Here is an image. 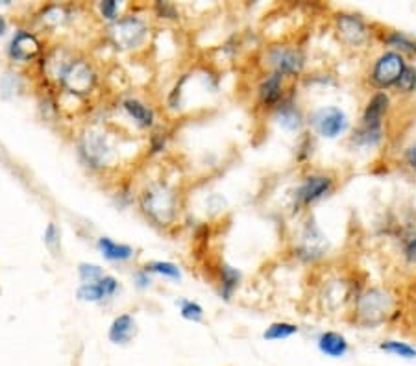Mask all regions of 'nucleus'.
<instances>
[{"label":"nucleus","instance_id":"21","mask_svg":"<svg viewBox=\"0 0 416 366\" xmlns=\"http://www.w3.org/2000/svg\"><path fill=\"white\" fill-rule=\"evenodd\" d=\"M135 335V320L132 314L124 313L118 314L117 318L113 320L112 325H110V332H107V337L113 344H128L132 340V337Z\"/></svg>","mask_w":416,"mask_h":366},{"label":"nucleus","instance_id":"3","mask_svg":"<svg viewBox=\"0 0 416 366\" xmlns=\"http://www.w3.org/2000/svg\"><path fill=\"white\" fill-rule=\"evenodd\" d=\"M305 52L296 45L289 43H278L264 50L263 63L269 69V72L287 78H298L305 69Z\"/></svg>","mask_w":416,"mask_h":366},{"label":"nucleus","instance_id":"18","mask_svg":"<svg viewBox=\"0 0 416 366\" xmlns=\"http://www.w3.org/2000/svg\"><path fill=\"white\" fill-rule=\"evenodd\" d=\"M240 281H242V274L239 268L231 267L228 263H220L218 267V285H220V298L226 302H231V298L239 289Z\"/></svg>","mask_w":416,"mask_h":366},{"label":"nucleus","instance_id":"26","mask_svg":"<svg viewBox=\"0 0 416 366\" xmlns=\"http://www.w3.org/2000/svg\"><path fill=\"white\" fill-rule=\"evenodd\" d=\"M145 270L152 274H159V276H163V278H169V279H182V270H180V267L170 261L148 263L147 267H145Z\"/></svg>","mask_w":416,"mask_h":366},{"label":"nucleus","instance_id":"19","mask_svg":"<svg viewBox=\"0 0 416 366\" xmlns=\"http://www.w3.org/2000/svg\"><path fill=\"white\" fill-rule=\"evenodd\" d=\"M383 139H385L383 126H364V124H357L352 132V137H350L353 145L357 148H363V150L377 148V146H381Z\"/></svg>","mask_w":416,"mask_h":366},{"label":"nucleus","instance_id":"37","mask_svg":"<svg viewBox=\"0 0 416 366\" xmlns=\"http://www.w3.org/2000/svg\"><path fill=\"white\" fill-rule=\"evenodd\" d=\"M6 30H8V23H6V19L2 17L0 15V35H4L6 34Z\"/></svg>","mask_w":416,"mask_h":366},{"label":"nucleus","instance_id":"23","mask_svg":"<svg viewBox=\"0 0 416 366\" xmlns=\"http://www.w3.org/2000/svg\"><path fill=\"white\" fill-rule=\"evenodd\" d=\"M300 327L293 322H272V324L267 327L263 332V338L264 340H287V338L294 337V335H298Z\"/></svg>","mask_w":416,"mask_h":366},{"label":"nucleus","instance_id":"17","mask_svg":"<svg viewBox=\"0 0 416 366\" xmlns=\"http://www.w3.org/2000/svg\"><path fill=\"white\" fill-rule=\"evenodd\" d=\"M317 346L320 349V354L331 359H340L350 352V343L348 338L339 332H322L318 335Z\"/></svg>","mask_w":416,"mask_h":366},{"label":"nucleus","instance_id":"11","mask_svg":"<svg viewBox=\"0 0 416 366\" xmlns=\"http://www.w3.org/2000/svg\"><path fill=\"white\" fill-rule=\"evenodd\" d=\"M256 94H258L259 105L272 111L289 94L285 88V78L275 72H267L258 83Z\"/></svg>","mask_w":416,"mask_h":366},{"label":"nucleus","instance_id":"28","mask_svg":"<svg viewBox=\"0 0 416 366\" xmlns=\"http://www.w3.org/2000/svg\"><path fill=\"white\" fill-rule=\"evenodd\" d=\"M180 314H182V318L189 320V322H202L204 320V307L193 300H182L180 302Z\"/></svg>","mask_w":416,"mask_h":366},{"label":"nucleus","instance_id":"16","mask_svg":"<svg viewBox=\"0 0 416 366\" xmlns=\"http://www.w3.org/2000/svg\"><path fill=\"white\" fill-rule=\"evenodd\" d=\"M83 152L87 156V161L93 163L94 167H106L113 157V148L102 134H93L91 139L87 137L83 145Z\"/></svg>","mask_w":416,"mask_h":366},{"label":"nucleus","instance_id":"6","mask_svg":"<svg viewBox=\"0 0 416 366\" xmlns=\"http://www.w3.org/2000/svg\"><path fill=\"white\" fill-rule=\"evenodd\" d=\"M329 250V241L320 230V226L315 221V216H309L300 227L296 244H294V254L304 263H317L324 259V256Z\"/></svg>","mask_w":416,"mask_h":366},{"label":"nucleus","instance_id":"1","mask_svg":"<svg viewBox=\"0 0 416 366\" xmlns=\"http://www.w3.org/2000/svg\"><path fill=\"white\" fill-rule=\"evenodd\" d=\"M394 298L383 287H368L359 292L353 300V318L361 327L374 329L377 325L385 324L388 314L393 313Z\"/></svg>","mask_w":416,"mask_h":366},{"label":"nucleus","instance_id":"15","mask_svg":"<svg viewBox=\"0 0 416 366\" xmlns=\"http://www.w3.org/2000/svg\"><path fill=\"white\" fill-rule=\"evenodd\" d=\"M121 104H123V110L126 111V115H128L139 128H152L154 124H156V111L148 104H145L141 99L128 96V99H124Z\"/></svg>","mask_w":416,"mask_h":366},{"label":"nucleus","instance_id":"20","mask_svg":"<svg viewBox=\"0 0 416 366\" xmlns=\"http://www.w3.org/2000/svg\"><path fill=\"white\" fill-rule=\"evenodd\" d=\"M381 41L383 45H387L388 50H394V52L402 54V56H416V39L410 37L409 34L405 32H399V30H388L385 34L381 35Z\"/></svg>","mask_w":416,"mask_h":366},{"label":"nucleus","instance_id":"24","mask_svg":"<svg viewBox=\"0 0 416 366\" xmlns=\"http://www.w3.org/2000/svg\"><path fill=\"white\" fill-rule=\"evenodd\" d=\"M379 349L385 354L396 355L402 359H416V348L407 343H399V340H383L379 343Z\"/></svg>","mask_w":416,"mask_h":366},{"label":"nucleus","instance_id":"32","mask_svg":"<svg viewBox=\"0 0 416 366\" xmlns=\"http://www.w3.org/2000/svg\"><path fill=\"white\" fill-rule=\"evenodd\" d=\"M167 146V134H152L150 135V152L159 154L165 150Z\"/></svg>","mask_w":416,"mask_h":366},{"label":"nucleus","instance_id":"9","mask_svg":"<svg viewBox=\"0 0 416 366\" xmlns=\"http://www.w3.org/2000/svg\"><path fill=\"white\" fill-rule=\"evenodd\" d=\"M110 37L118 48L124 50H135L143 47L148 39V24L145 19L137 15H126L117 19L110 28Z\"/></svg>","mask_w":416,"mask_h":366},{"label":"nucleus","instance_id":"22","mask_svg":"<svg viewBox=\"0 0 416 366\" xmlns=\"http://www.w3.org/2000/svg\"><path fill=\"white\" fill-rule=\"evenodd\" d=\"M98 250L102 256L106 257L107 261L115 263H124L129 261L134 257V248L129 244H121L112 241L110 237H100L98 238Z\"/></svg>","mask_w":416,"mask_h":366},{"label":"nucleus","instance_id":"36","mask_svg":"<svg viewBox=\"0 0 416 366\" xmlns=\"http://www.w3.org/2000/svg\"><path fill=\"white\" fill-rule=\"evenodd\" d=\"M405 161H407V165L416 172V145L409 146V148L405 150Z\"/></svg>","mask_w":416,"mask_h":366},{"label":"nucleus","instance_id":"31","mask_svg":"<svg viewBox=\"0 0 416 366\" xmlns=\"http://www.w3.org/2000/svg\"><path fill=\"white\" fill-rule=\"evenodd\" d=\"M100 13H102V17L110 21V23H115L117 21L118 15V4L115 0H104V2H100L98 4Z\"/></svg>","mask_w":416,"mask_h":366},{"label":"nucleus","instance_id":"33","mask_svg":"<svg viewBox=\"0 0 416 366\" xmlns=\"http://www.w3.org/2000/svg\"><path fill=\"white\" fill-rule=\"evenodd\" d=\"M156 10H158L161 17H167V19L178 17L176 8L172 6V4H167V2H158V4H156Z\"/></svg>","mask_w":416,"mask_h":366},{"label":"nucleus","instance_id":"29","mask_svg":"<svg viewBox=\"0 0 416 366\" xmlns=\"http://www.w3.org/2000/svg\"><path fill=\"white\" fill-rule=\"evenodd\" d=\"M76 296L82 302H102V300H106L98 283H83L76 291Z\"/></svg>","mask_w":416,"mask_h":366},{"label":"nucleus","instance_id":"7","mask_svg":"<svg viewBox=\"0 0 416 366\" xmlns=\"http://www.w3.org/2000/svg\"><path fill=\"white\" fill-rule=\"evenodd\" d=\"M333 21L337 35L346 47L353 48V50H363L368 47L370 39H372V28L359 13L340 12L335 15Z\"/></svg>","mask_w":416,"mask_h":366},{"label":"nucleus","instance_id":"8","mask_svg":"<svg viewBox=\"0 0 416 366\" xmlns=\"http://www.w3.org/2000/svg\"><path fill=\"white\" fill-rule=\"evenodd\" d=\"M335 189V178L324 172H311L294 189V210H304L329 196Z\"/></svg>","mask_w":416,"mask_h":366},{"label":"nucleus","instance_id":"30","mask_svg":"<svg viewBox=\"0 0 416 366\" xmlns=\"http://www.w3.org/2000/svg\"><path fill=\"white\" fill-rule=\"evenodd\" d=\"M78 272H80V279H82L83 283H96L98 279L106 276L98 265H89V263H82L80 268H78Z\"/></svg>","mask_w":416,"mask_h":366},{"label":"nucleus","instance_id":"27","mask_svg":"<svg viewBox=\"0 0 416 366\" xmlns=\"http://www.w3.org/2000/svg\"><path fill=\"white\" fill-rule=\"evenodd\" d=\"M398 93L402 94H413L416 91V67L415 65H407L404 70V74L396 83Z\"/></svg>","mask_w":416,"mask_h":366},{"label":"nucleus","instance_id":"35","mask_svg":"<svg viewBox=\"0 0 416 366\" xmlns=\"http://www.w3.org/2000/svg\"><path fill=\"white\" fill-rule=\"evenodd\" d=\"M58 230H56V226L54 224H48L47 232H45V241H47L48 246H54V244L58 243Z\"/></svg>","mask_w":416,"mask_h":366},{"label":"nucleus","instance_id":"12","mask_svg":"<svg viewBox=\"0 0 416 366\" xmlns=\"http://www.w3.org/2000/svg\"><path fill=\"white\" fill-rule=\"evenodd\" d=\"M272 113H274V121L278 122V126L285 130V132L294 134V132H300L305 126L304 111L300 110V105L294 102L293 94H287L272 110Z\"/></svg>","mask_w":416,"mask_h":366},{"label":"nucleus","instance_id":"2","mask_svg":"<svg viewBox=\"0 0 416 366\" xmlns=\"http://www.w3.org/2000/svg\"><path fill=\"white\" fill-rule=\"evenodd\" d=\"M143 213L158 226H172L178 218V196L174 189L165 183H152L143 191L141 198Z\"/></svg>","mask_w":416,"mask_h":366},{"label":"nucleus","instance_id":"14","mask_svg":"<svg viewBox=\"0 0 416 366\" xmlns=\"http://www.w3.org/2000/svg\"><path fill=\"white\" fill-rule=\"evenodd\" d=\"M391 110V96L387 91H375L364 104L359 124L364 126H383V121Z\"/></svg>","mask_w":416,"mask_h":366},{"label":"nucleus","instance_id":"5","mask_svg":"<svg viewBox=\"0 0 416 366\" xmlns=\"http://www.w3.org/2000/svg\"><path fill=\"white\" fill-rule=\"evenodd\" d=\"M405 67H407V61L402 54L394 52V50H383L374 59V63L368 70L370 85L375 91H387L391 88H396Z\"/></svg>","mask_w":416,"mask_h":366},{"label":"nucleus","instance_id":"25","mask_svg":"<svg viewBox=\"0 0 416 366\" xmlns=\"http://www.w3.org/2000/svg\"><path fill=\"white\" fill-rule=\"evenodd\" d=\"M399 248H402V256L409 265L416 263V230H405L399 235Z\"/></svg>","mask_w":416,"mask_h":366},{"label":"nucleus","instance_id":"10","mask_svg":"<svg viewBox=\"0 0 416 366\" xmlns=\"http://www.w3.org/2000/svg\"><path fill=\"white\" fill-rule=\"evenodd\" d=\"M58 80L65 91L83 96V94L91 93L96 85V72L85 59H74L71 63L65 65Z\"/></svg>","mask_w":416,"mask_h":366},{"label":"nucleus","instance_id":"34","mask_svg":"<svg viewBox=\"0 0 416 366\" xmlns=\"http://www.w3.org/2000/svg\"><path fill=\"white\" fill-rule=\"evenodd\" d=\"M150 272H147V270H143V272L135 274V281H137V287L139 289H148L150 287V283H152V279H150V276H148Z\"/></svg>","mask_w":416,"mask_h":366},{"label":"nucleus","instance_id":"13","mask_svg":"<svg viewBox=\"0 0 416 366\" xmlns=\"http://www.w3.org/2000/svg\"><path fill=\"white\" fill-rule=\"evenodd\" d=\"M41 52V41L37 39L34 34L26 32V30H19L17 34L13 35L12 43H10V56L15 61L28 63V61H34Z\"/></svg>","mask_w":416,"mask_h":366},{"label":"nucleus","instance_id":"4","mask_svg":"<svg viewBox=\"0 0 416 366\" xmlns=\"http://www.w3.org/2000/svg\"><path fill=\"white\" fill-rule=\"evenodd\" d=\"M305 122L322 139L335 141L350 130V116L339 105H322L313 110Z\"/></svg>","mask_w":416,"mask_h":366}]
</instances>
